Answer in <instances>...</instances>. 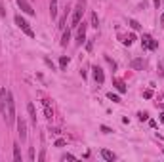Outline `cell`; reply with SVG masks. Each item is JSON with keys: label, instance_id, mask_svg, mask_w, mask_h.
I'll return each mask as SVG.
<instances>
[{"label": "cell", "instance_id": "1", "mask_svg": "<svg viewBox=\"0 0 164 162\" xmlns=\"http://www.w3.org/2000/svg\"><path fill=\"white\" fill-rule=\"evenodd\" d=\"M84 6H86V2H84V0H78V4L75 6V12H73V19H71V27H78V25H80L82 13H84Z\"/></svg>", "mask_w": 164, "mask_h": 162}, {"label": "cell", "instance_id": "2", "mask_svg": "<svg viewBox=\"0 0 164 162\" xmlns=\"http://www.w3.org/2000/svg\"><path fill=\"white\" fill-rule=\"evenodd\" d=\"M6 122L8 124L15 122V101H13L12 92H8V116H6Z\"/></svg>", "mask_w": 164, "mask_h": 162}, {"label": "cell", "instance_id": "3", "mask_svg": "<svg viewBox=\"0 0 164 162\" xmlns=\"http://www.w3.org/2000/svg\"><path fill=\"white\" fill-rule=\"evenodd\" d=\"M0 113H2L4 118L8 116V90L6 88L0 90Z\"/></svg>", "mask_w": 164, "mask_h": 162}, {"label": "cell", "instance_id": "4", "mask_svg": "<svg viewBox=\"0 0 164 162\" xmlns=\"http://www.w3.org/2000/svg\"><path fill=\"white\" fill-rule=\"evenodd\" d=\"M15 25H17V27L21 29V31H23V33L27 34V36H34V33H33V29L29 27V23L25 21V19L21 17V15H15Z\"/></svg>", "mask_w": 164, "mask_h": 162}, {"label": "cell", "instance_id": "5", "mask_svg": "<svg viewBox=\"0 0 164 162\" xmlns=\"http://www.w3.org/2000/svg\"><path fill=\"white\" fill-rule=\"evenodd\" d=\"M17 134H19V137H21V141L27 139V124H25L23 118H17Z\"/></svg>", "mask_w": 164, "mask_h": 162}, {"label": "cell", "instance_id": "6", "mask_svg": "<svg viewBox=\"0 0 164 162\" xmlns=\"http://www.w3.org/2000/svg\"><path fill=\"white\" fill-rule=\"evenodd\" d=\"M15 2L19 4V8H21V12H25L27 15H34V10H33V6L27 2V0H15Z\"/></svg>", "mask_w": 164, "mask_h": 162}, {"label": "cell", "instance_id": "7", "mask_svg": "<svg viewBox=\"0 0 164 162\" xmlns=\"http://www.w3.org/2000/svg\"><path fill=\"white\" fill-rule=\"evenodd\" d=\"M92 71H94V78H95V82H97V84H103V80H105V75H103V69H101V67H94V69H92Z\"/></svg>", "mask_w": 164, "mask_h": 162}, {"label": "cell", "instance_id": "8", "mask_svg": "<svg viewBox=\"0 0 164 162\" xmlns=\"http://www.w3.org/2000/svg\"><path fill=\"white\" fill-rule=\"evenodd\" d=\"M27 111H29V116H31V122L34 124V126H37V111H34V105L33 103H27Z\"/></svg>", "mask_w": 164, "mask_h": 162}, {"label": "cell", "instance_id": "9", "mask_svg": "<svg viewBox=\"0 0 164 162\" xmlns=\"http://www.w3.org/2000/svg\"><path fill=\"white\" fill-rule=\"evenodd\" d=\"M42 105H44L46 118H52V116H54V111H52V107H50V101H48V99H42Z\"/></svg>", "mask_w": 164, "mask_h": 162}, {"label": "cell", "instance_id": "10", "mask_svg": "<svg viewBox=\"0 0 164 162\" xmlns=\"http://www.w3.org/2000/svg\"><path fill=\"white\" fill-rule=\"evenodd\" d=\"M84 40H86V23H82L78 27V42L82 44Z\"/></svg>", "mask_w": 164, "mask_h": 162}, {"label": "cell", "instance_id": "11", "mask_svg": "<svg viewBox=\"0 0 164 162\" xmlns=\"http://www.w3.org/2000/svg\"><path fill=\"white\" fill-rule=\"evenodd\" d=\"M101 156H103L105 160H109V162H113V160L116 158V156H115V153H111V151H107V149H103V151H101Z\"/></svg>", "mask_w": 164, "mask_h": 162}, {"label": "cell", "instance_id": "12", "mask_svg": "<svg viewBox=\"0 0 164 162\" xmlns=\"http://www.w3.org/2000/svg\"><path fill=\"white\" fill-rule=\"evenodd\" d=\"M13 158L15 162H21V149H19L17 143H13Z\"/></svg>", "mask_w": 164, "mask_h": 162}, {"label": "cell", "instance_id": "13", "mask_svg": "<svg viewBox=\"0 0 164 162\" xmlns=\"http://www.w3.org/2000/svg\"><path fill=\"white\" fill-rule=\"evenodd\" d=\"M69 40H71V31L67 29V31L63 33V38H61V46H67V42H69Z\"/></svg>", "mask_w": 164, "mask_h": 162}, {"label": "cell", "instance_id": "14", "mask_svg": "<svg viewBox=\"0 0 164 162\" xmlns=\"http://www.w3.org/2000/svg\"><path fill=\"white\" fill-rule=\"evenodd\" d=\"M132 69H136V71L143 69V59H134L132 61Z\"/></svg>", "mask_w": 164, "mask_h": 162}, {"label": "cell", "instance_id": "15", "mask_svg": "<svg viewBox=\"0 0 164 162\" xmlns=\"http://www.w3.org/2000/svg\"><path fill=\"white\" fill-rule=\"evenodd\" d=\"M67 65H69V57H67V55H61V59H59V67H61V69H65Z\"/></svg>", "mask_w": 164, "mask_h": 162}, {"label": "cell", "instance_id": "16", "mask_svg": "<svg viewBox=\"0 0 164 162\" xmlns=\"http://www.w3.org/2000/svg\"><path fill=\"white\" fill-rule=\"evenodd\" d=\"M92 27L94 29L99 27V17H97V13H92Z\"/></svg>", "mask_w": 164, "mask_h": 162}, {"label": "cell", "instance_id": "17", "mask_svg": "<svg viewBox=\"0 0 164 162\" xmlns=\"http://www.w3.org/2000/svg\"><path fill=\"white\" fill-rule=\"evenodd\" d=\"M149 42H151V36H143V40H141L143 48H149Z\"/></svg>", "mask_w": 164, "mask_h": 162}, {"label": "cell", "instance_id": "18", "mask_svg": "<svg viewBox=\"0 0 164 162\" xmlns=\"http://www.w3.org/2000/svg\"><path fill=\"white\" fill-rule=\"evenodd\" d=\"M107 97H109L111 101H115V103H119V101H120V97L116 96V93H113V92H111V93H109V96H107Z\"/></svg>", "mask_w": 164, "mask_h": 162}, {"label": "cell", "instance_id": "19", "mask_svg": "<svg viewBox=\"0 0 164 162\" xmlns=\"http://www.w3.org/2000/svg\"><path fill=\"white\" fill-rule=\"evenodd\" d=\"M116 88H119V92H120V93H124V92H126V86H124V82H116Z\"/></svg>", "mask_w": 164, "mask_h": 162}, {"label": "cell", "instance_id": "20", "mask_svg": "<svg viewBox=\"0 0 164 162\" xmlns=\"http://www.w3.org/2000/svg\"><path fill=\"white\" fill-rule=\"evenodd\" d=\"M130 27L134 29V31H137V29H139V23H137L136 19H130Z\"/></svg>", "mask_w": 164, "mask_h": 162}, {"label": "cell", "instance_id": "21", "mask_svg": "<svg viewBox=\"0 0 164 162\" xmlns=\"http://www.w3.org/2000/svg\"><path fill=\"white\" fill-rule=\"evenodd\" d=\"M157 46H158V42L151 38V42H149V50H157Z\"/></svg>", "mask_w": 164, "mask_h": 162}, {"label": "cell", "instance_id": "22", "mask_svg": "<svg viewBox=\"0 0 164 162\" xmlns=\"http://www.w3.org/2000/svg\"><path fill=\"white\" fill-rule=\"evenodd\" d=\"M143 97H145V99H151V97H153V92H151V90H145V92H143Z\"/></svg>", "mask_w": 164, "mask_h": 162}, {"label": "cell", "instance_id": "23", "mask_svg": "<svg viewBox=\"0 0 164 162\" xmlns=\"http://www.w3.org/2000/svg\"><path fill=\"white\" fill-rule=\"evenodd\" d=\"M134 40H136V36H128V38L124 40V44H126V46H130L132 42H134Z\"/></svg>", "mask_w": 164, "mask_h": 162}, {"label": "cell", "instance_id": "24", "mask_svg": "<svg viewBox=\"0 0 164 162\" xmlns=\"http://www.w3.org/2000/svg\"><path fill=\"white\" fill-rule=\"evenodd\" d=\"M29 160H34V149L33 147L29 149Z\"/></svg>", "mask_w": 164, "mask_h": 162}, {"label": "cell", "instance_id": "25", "mask_svg": "<svg viewBox=\"0 0 164 162\" xmlns=\"http://www.w3.org/2000/svg\"><path fill=\"white\" fill-rule=\"evenodd\" d=\"M63 145H65L63 139H57V141H55V147H63Z\"/></svg>", "mask_w": 164, "mask_h": 162}, {"label": "cell", "instance_id": "26", "mask_svg": "<svg viewBox=\"0 0 164 162\" xmlns=\"http://www.w3.org/2000/svg\"><path fill=\"white\" fill-rule=\"evenodd\" d=\"M0 15H4V10H2V4H0Z\"/></svg>", "mask_w": 164, "mask_h": 162}, {"label": "cell", "instance_id": "27", "mask_svg": "<svg viewBox=\"0 0 164 162\" xmlns=\"http://www.w3.org/2000/svg\"><path fill=\"white\" fill-rule=\"evenodd\" d=\"M160 120H162V122H164V113H162V114H160Z\"/></svg>", "mask_w": 164, "mask_h": 162}, {"label": "cell", "instance_id": "28", "mask_svg": "<svg viewBox=\"0 0 164 162\" xmlns=\"http://www.w3.org/2000/svg\"><path fill=\"white\" fill-rule=\"evenodd\" d=\"M155 4H157V6H158V4H160V0H155Z\"/></svg>", "mask_w": 164, "mask_h": 162}, {"label": "cell", "instance_id": "29", "mask_svg": "<svg viewBox=\"0 0 164 162\" xmlns=\"http://www.w3.org/2000/svg\"><path fill=\"white\" fill-rule=\"evenodd\" d=\"M162 21H164V13H162Z\"/></svg>", "mask_w": 164, "mask_h": 162}, {"label": "cell", "instance_id": "30", "mask_svg": "<svg viewBox=\"0 0 164 162\" xmlns=\"http://www.w3.org/2000/svg\"><path fill=\"white\" fill-rule=\"evenodd\" d=\"M162 153H164V151H162Z\"/></svg>", "mask_w": 164, "mask_h": 162}]
</instances>
